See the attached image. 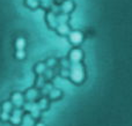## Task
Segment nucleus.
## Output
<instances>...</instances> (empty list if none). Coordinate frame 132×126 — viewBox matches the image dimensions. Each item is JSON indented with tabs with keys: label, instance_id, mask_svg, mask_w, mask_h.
Wrapping results in <instances>:
<instances>
[{
	"label": "nucleus",
	"instance_id": "f257e3e1",
	"mask_svg": "<svg viewBox=\"0 0 132 126\" xmlns=\"http://www.w3.org/2000/svg\"><path fill=\"white\" fill-rule=\"evenodd\" d=\"M82 78H84V72H82L81 66H78V65L74 66L72 69V79L77 82H79L82 80Z\"/></svg>",
	"mask_w": 132,
	"mask_h": 126
},
{
	"label": "nucleus",
	"instance_id": "f03ea898",
	"mask_svg": "<svg viewBox=\"0 0 132 126\" xmlns=\"http://www.w3.org/2000/svg\"><path fill=\"white\" fill-rule=\"evenodd\" d=\"M81 39H82V36L80 32H72V34H71V41H72L73 43L78 44L81 42Z\"/></svg>",
	"mask_w": 132,
	"mask_h": 126
},
{
	"label": "nucleus",
	"instance_id": "7ed1b4c3",
	"mask_svg": "<svg viewBox=\"0 0 132 126\" xmlns=\"http://www.w3.org/2000/svg\"><path fill=\"white\" fill-rule=\"evenodd\" d=\"M71 58H72L73 61H79V60L81 59V52L78 50L73 51V52L71 53Z\"/></svg>",
	"mask_w": 132,
	"mask_h": 126
},
{
	"label": "nucleus",
	"instance_id": "20e7f679",
	"mask_svg": "<svg viewBox=\"0 0 132 126\" xmlns=\"http://www.w3.org/2000/svg\"><path fill=\"white\" fill-rule=\"evenodd\" d=\"M20 118H21V111L16 110L15 112H14L13 117H12V122H13L14 124H19V122H20Z\"/></svg>",
	"mask_w": 132,
	"mask_h": 126
},
{
	"label": "nucleus",
	"instance_id": "39448f33",
	"mask_svg": "<svg viewBox=\"0 0 132 126\" xmlns=\"http://www.w3.org/2000/svg\"><path fill=\"white\" fill-rule=\"evenodd\" d=\"M13 101L16 105H21V104H22V96H21L20 94H15L13 96Z\"/></svg>",
	"mask_w": 132,
	"mask_h": 126
},
{
	"label": "nucleus",
	"instance_id": "423d86ee",
	"mask_svg": "<svg viewBox=\"0 0 132 126\" xmlns=\"http://www.w3.org/2000/svg\"><path fill=\"white\" fill-rule=\"evenodd\" d=\"M16 48H18V50H23V48H24V39L23 38L16 39Z\"/></svg>",
	"mask_w": 132,
	"mask_h": 126
},
{
	"label": "nucleus",
	"instance_id": "0eeeda50",
	"mask_svg": "<svg viewBox=\"0 0 132 126\" xmlns=\"http://www.w3.org/2000/svg\"><path fill=\"white\" fill-rule=\"evenodd\" d=\"M12 109V104L9 103V102H6V103L4 104V111L5 112H9Z\"/></svg>",
	"mask_w": 132,
	"mask_h": 126
},
{
	"label": "nucleus",
	"instance_id": "6e6552de",
	"mask_svg": "<svg viewBox=\"0 0 132 126\" xmlns=\"http://www.w3.org/2000/svg\"><path fill=\"white\" fill-rule=\"evenodd\" d=\"M16 57H18L19 59H23V58H24V52H23V50H18Z\"/></svg>",
	"mask_w": 132,
	"mask_h": 126
},
{
	"label": "nucleus",
	"instance_id": "1a4fd4ad",
	"mask_svg": "<svg viewBox=\"0 0 132 126\" xmlns=\"http://www.w3.org/2000/svg\"><path fill=\"white\" fill-rule=\"evenodd\" d=\"M7 115H8V112H5V111H4V112H2L1 118H2L4 120H7V119H8V116H7Z\"/></svg>",
	"mask_w": 132,
	"mask_h": 126
},
{
	"label": "nucleus",
	"instance_id": "9d476101",
	"mask_svg": "<svg viewBox=\"0 0 132 126\" xmlns=\"http://www.w3.org/2000/svg\"><path fill=\"white\" fill-rule=\"evenodd\" d=\"M59 30H60V32H63V34H64V32L67 31V28L63 25V27H60V28H59Z\"/></svg>",
	"mask_w": 132,
	"mask_h": 126
},
{
	"label": "nucleus",
	"instance_id": "9b49d317",
	"mask_svg": "<svg viewBox=\"0 0 132 126\" xmlns=\"http://www.w3.org/2000/svg\"><path fill=\"white\" fill-rule=\"evenodd\" d=\"M37 126H43V125H42V124H39V125H37Z\"/></svg>",
	"mask_w": 132,
	"mask_h": 126
}]
</instances>
